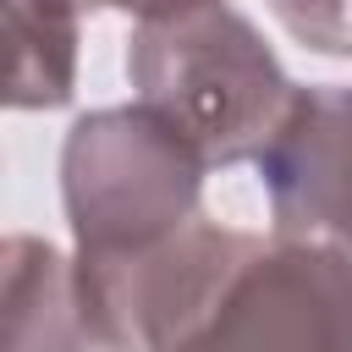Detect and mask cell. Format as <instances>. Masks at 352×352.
<instances>
[{
  "label": "cell",
  "mask_w": 352,
  "mask_h": 352,
  "mask_svg": "<svg viewBox=\"0 0 352 352\" xmlns=\"http://www.w3.org/2000/svg\"><path fill=\"white\" fill-rule=\"evenodd\" d=\"M77 286L110 352H352V258L280 231L204 214L132 264H77Z\"/></svg>",
  "instance_id": "1"
},
{
  "label": "cell",
  "mask_w": 352,
  "mask_h": 352,
  "mask_svg": "<svg viewBox=\"0 0 352 352\" xmlns=\"http://www.w3.org/2000/svg\"><path fill=\"white\" fill-rule=\"evenodd\" d=\"M126 77L138 104L170 121L204 165L258 160L297 99L264 33L226 0L138 22L126 38Z\"/></svg>",
  "instance_id": "2"
},
{
  "label": "cell",
  "mask_w": 352,
  "mask_h": 352,
  "mask_svg": "<svg viewBox=\"0 0 352 352\" xmlns=\"http://www.w3.org/2000/svg\"><path fill=\"white\" fill-rule=\"evenodd\" d=\"M204 154L154 110L104 104L60 143V198L77 264H132L204 220Z\"/></svg>",
  "instance_id": "3"
},
{
  "label": "cell",
  "mask_w": 352,
  "mask_h": 352,
  "mask_svg": "<svg viewBox=\"0 0 352 352\" xmlns=\"http://www.w3.org/2000/svg\"><path fill=\"white\" fill-rule=\"evenodd\" d=\"M280 236L352 258V88H297L280 132L253 160Z\"/></svg>",
  "instance_id": "4"
},
{
  "label": "cell",
  "mask_w": 352,
  "mask_h": 352,
  "mask_svg": "<svg viewBox=\"0 0 352 352\" xmlns=\"http://www.w3.org/2000/svg\"><path fill=\"white\" fill-rule=\"evenodd\" d=\"M6 264V352H88L99 346L88 302L77 286V258L50 242L11 231L0 248Z\"/></svg>",
  "instance_id": "5"
},
{
  "label": "cell",
  "mask_w": 352,
  "mask_h": 352,
  "mask_svg": "<svg viewBox=\"0 0 352 352\" xmlns=\"http://www.w3.org/2000/svg\"><path fill=\"white\" fill-rule=\"evenodd\" d=\"M6 11V104L11 110H55L77 88V11L60 0H0Z\"/></svg>",
  "instance_id": "6"
},
{
  "label": "cell",
  "mask_w": 352,
  "mask_h": 352,
  "mask_svg": "<svg viewBox=\"0 0 352 352\" xmlns=\"http://www.w3.org/2000/svg\"><path fill=\"white\" fill-rule=\"evenodd\" d=\"M270 16L314 55H352V0H264Z\"/></svg>",
  "instance_id": "7"
},
{
  "label": "cell",
  "mask_w": 352,
  "mask_h": 352,
  "mask_svg": "<svg viewBox=\"0 0 352 352\" xmlns=\"http://www.w3.org/2000/svg\"><path fill=\"white\" fill-rule=\"evenodd\" d=\"M192 6H209V0H116V11H126L132 22H160V16H176Z\"/></svg>",
  "instance_id": "8"
},
{
  "label": "cell",
  "mask_w": 352,
  "mask_h": 352,
  "mask_svg": "<svg viewBox=\"0 0 352 352\" xmlns=\"http://www.w3.org/2000/svg\"><path fill=\"white\" fill-rule=\"evenodd\" d=\"M66 11H77V16H88V11H99V6H116V0H60Z\"/></svg>",
  "instance_id": "9"
}]
</instances>
